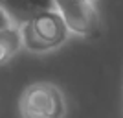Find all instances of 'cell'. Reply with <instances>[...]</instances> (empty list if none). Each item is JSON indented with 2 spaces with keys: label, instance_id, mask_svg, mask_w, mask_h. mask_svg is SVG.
<instances>
[{
  "label": "cell",
  "instance_id": "cell-9",
  "mask_svg": "<svg viewBox=\"0 0 123 118\" xmlns=\"http://www.w3.org/2000/svg\"><path fill=\"white\" fill-rule=\"evenodd\" d=\"M88 2H96V0H88Z\"/></svg>",
  "mask_w": 123,
  "mask_h": 118
},
{
  "label": "cell",
  "instance_id": "cell-2",
  "mask_svg": "<svg viewBox=\"0 0 123 118\" xmlns=\"http://www.w3.org/2000/svg\"><path fill=\"white\" fill-rule=\"evenodd\" d=\"M55 9L62 17L68 31L74 35L94 39L101 33V21L88 0H55Z\"/></svg>",
  "mask_w": 123,
  "mask_h": 118
},
{
  "label": "cell",
  "instance_id": "cell-6",
  "mask_svg": "<svg viewBox=\"0 0 123 118\" xmlns=\"http://www.w3.org/2000/svg\"><path fill=\"white\" fill-rule=\"evenodd\" d=\"M20 28V37H22V46L26 48V50L30 52H35V54H44V52H50V48L44 44V42L39 39V35H37L35 31H33V28H31L30 22H26V24L18 26Z\"/></svg>",
  "mask_w": 123,
  "mask_h": 118
},
{
  "label": "cell",
  "instance_id": "cell-5",
  "mask_svg": "<svg viewBox=\"0 0 123 118\" xmlns=\"http://www.w3.org/2000/svg\"><path fill=\"white\" fill-rule=\"evenodd\" d=\"M0 7L9 15L13 24L22 26L33 19V11H31L28 0H0Z\"/></svg>",
  "mask_w": 123,
  "mask_h": 118
},
{
  "label": "cell",
  "instance_id": "cell-3",
  "mask_svg": "<svg viewBox=\"0 0 123 118\" xmlns=\"http://www.w3.org/2000/svg\"><path fill=\"white\" fill-rule=\"evenodd\" d=\"M31 28L35 31L39 39L46 44L50 50L59 48L68 37V28L62 21V17L55 11H42V13H35L33 19L30 21Z\"/></svg>",
  "mask_w": 123,
  "mask_h": 118
},
{
  "label": "cell",
  "instance_id": "cell-8",
  "mask_svg": "<svg viewBox=\"0 0 123 118\" xmlns=\"http://www.w3.org/2000/svg\"><path fill=\"white\" fill-rule=\"evenodd\" d=\"M9 26H13V21H11L9 15H7L2 7H0V31L6 30V28H9Z\"/></svg>",
  "mask_w": 123,
  "mask_h": 118
},
{
  "label": "cell",
  "instance_id": "cell-7",
  "mask_svg": "<svg viewBox=\"0 0 123 118\" xmlns=\"http://www.w3.org/2000/svg\"><path fill=\"white\" fill-rule=\"evenodd\" d=\"M33 13H42V11H55V0H28Z\"/></svg>",
  "mask_w": 123,
  "mask_h": 118
},
{
  "label": "cell",
  "instance_id": "cell-4",
  "mask_svg": "<svg viewBox=\"0 0 123 118\" xmlns=\"http://www.w3.org/2000/svg\"><path fill=\"white\" fill-rule=\"evenodd\" d=\"M22 48L20 28L17 24L0 31V65H6Z\"/></svg>",
  "mask_w": 123,
  "mask_h": 118
},
{
  "label": "cell",
  "instance_id": "cell-1",
  "mask_svg": "<svg viewBox=\"0 0 123 118\" xmlns=\"http://www.w3.org/2000/svg\"><path fill=\"white\" fill-rule=\"evenodd\" d=\"M22 118H62L66 111L64 96L51 83H33L24 89L18 102Z\"/></svg>",
  "mask_w": 123,
  "mask_h": 118
}]
</instances>
